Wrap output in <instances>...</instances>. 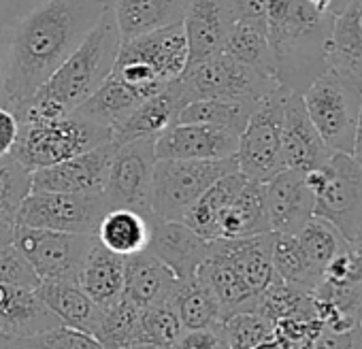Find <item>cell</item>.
<instances>
[{"label":"cell","instance_id":"obj_15","mask_svg":"<svg viewBox=\"0 0 362 349\" xmlns=\"http://www.w3.org/2000/svg\"><path fill=\"white\" fill-rule=\"evenodd\" d=\"M211 243L197 235L186 222H168L151 218V237L147 252L166 264L179 281L197 275L199 266L211 252Z\"/></svg>","mask_w":362,"mask_h":349},{"label":"cell","instance_id":"obj_39","mask_svg":"<svg viewBox=\"0 0 362 349\" xmlns=\"http://www.w3.org/2000/svg\"><path fill=\"white\" fill-rule=\"evenodd\" d=\"M33 192V172L13 155L0 158V224L16 226L24 199Z\"/></svg>","mask_w":362,"mask_h":349},{"label":"cell","instance_id":"obj_16","mask_svg":"<svg viewBox=\"0 0 362 349\" xmlns=\"http://www.w3.org/2000/svg\"><path fill=\"white\" fill-rule=\"evenodd\" d=\"M190 102L184 85L179 79L164 85L158 94L145 98L134 107V111L113 128L111 143H128L136 138H151L156 141L162 132H166L173 124L179 122V113Z\"/></svg>","mask_w":362,"mask_h":349},{"label":"cell","instance_id":"obj_12","mask_svg":"<svg viewBox=\"0 0 362 349\" xmlns=\"http://www.w3.org/2000/svg\"><path fill=\"white\" fill-rule=\"evenodd\" d=\"M156 166V141L136 138L115 145L109 177L105 184V199L111 209H134L143 215L151 211V182Z\"/></svg>","mask_w":362,"mask_h":349},{"label":"cell","instance_id":"obj_4","mask_svg":"<svg viewBox=\"0 0 362 349\" xmlns=\"http://www.w3.org/2000/svg\"><path fill=\"white\" fill-rule=\"evenodd\" d=\"M305 184L313 192V215L349 243L362 228V164L351 153H330L320 168L305 172Z\"/></svg>","mask_w":362,"mask_h":349},{"label":"cell","instance_id":"obj_7","mask_svg":"<svg viewBox=\"0 0 362 349\" xmlns=\"http://www.w3.org/2000/svg\"><path fill=\"white\" fill-rule=\"evenodd\" d=\"M111 141V132L75 113L45 124L20 126L13 155L33 172L96 149Z\"/></svg>","mask_w":362,"mask_h":349},{"label":"cell","instance_id":"obj_46","mask_svg":"<svg viewBox=\"0 0 362 349\" xmlns=\"http://www.w3.org/2000/svg\"><path fill=\"white\" fill-rule=\"evenodd\" d=\"M20 136V122L11 107L0 105V158L13 153Z\"/></svg>","mask_w":362,"mask_h":349},{"label":"cell","instance_id":"obj_2","mask_svg":"<svg viewBox=\"0 0 362 349\" xmlns=\"http://www.w3.org/2000/svg\"><path fill=\"white\" fill-rule=\"evenodd\" d=\"M334 16L320 13L307 0H269L267 30L284 90L303 94L326 66V41Z\"/></svg>","mask_w":362,"mask_h":349},{"label":"cell","instance_id":"obj_49","mask_svg":"<svg viewBox=\"0 0 362 349\" xmlns=\"http://www.w3.org/2000/svg\"><path fill=\"white\" fill-rule=\"evenodd\" d=\"M7 41H9V30L0 28V105H7V94H5V79H7Z\"/></svg>","mask_w":362,"mask_h":349},{"label":"cell","instance_id":"obj_11","mask_svg":"<svg viewBox=\"0 0 362 349\" xmlns=\"http://www.w3.org/2000/svg\"><path fill=\"white\" fill-rule=\"evenodd\" d=\"M96 235H75L30 226H13V245L28 258L41 281H75Z\"/></svg>","mask_w":362,"mask_h":349},{"label":"cell","instance_id":"obj_19","mask_svg":"<svg viewBox=\"0 0 362 349\" xmlns=\"http://www.w3.org/2000/svg\"><path fill=\"white\" fill-rule=\"evenodd\" d=\"M119 52L147 64L164 83L179 79L190 62L188 39L181 22L124 41Z\"/></svg>","mask_w":362,"mask_h":349},{"label":"cell","instance_id":"obj_18","mask_svg":"<svg viewBox=\"0 0 362 349\" xmlns=\"http://www.w3.org/2000/svg\"><path fill=\"white\" fill-rule=\"evenodd\" d=\"M264 199L271 232L296 235L313 218V192L300 170H279L264 184Z\"/></svg>","mask_w":362,"mask_h":349},{"label":"cell","instance_id":"obj_29","mask_svg":"<svg viewBox=\"0 0 362 349\" xmlns=\"http://www.w3.org/2000/svg\"><path fill=\"white\" fill-rule=\"evenodd\" d=\"M245 182L247 179L243 177V172L239 168L224 174L222 179H218L214 186H209L203 192V196L192 205V209L188 211L184 222L203 239L218 241L222 218H224L226 209L230 207V203L241 192V188L245 186Z\"/></svg>","mask_w":362,"mask_h":349},{"label":"cell","instance_id":"obj_22","mask_svg":"<svg viewBox=\"0 0 362 349\" xmlns=\"http://www.w3.org/2000/svg\"><path fill=\"white\" fill-rule=\"evenodd\" d=\"M179 283L175 273L147 249L124 258V296L141 309L168 302Z\"/></svg>","mask_w":362,"mask_h":349},{"label":"cell","instance_id":"obj_1","mask_svg":"<svg viewBox=\"0 0 362 349\" xmlns=\"http://www.w3.org/2000/svg\"><path fill=\"white\" fill-rule=\"evenodd\" d=\"M109 0H41L9 28L7 107L33 96L81 45Z\"/></svg>","mask_w":362,"mask_h":349},{"label":"cell","instance_id":"obj_34","mask_svg":"<svg viewBox=\"0 0 362 349\" xmlns=\"http://www.w3.org/2000/svg\"><path fill=\"white\" fill-rule=\"evenodd\" d=\"M271 258H273V268H275V277L279 281H284L286 285L305 292V294H313L322 273L313 266V262L307 258V254L303 252L296 235H277L273 232V249H271Z\"/></svg>","mask_w":362,"mask_h":349},{"label":"cell","instance_id":"obj_24","mask_svg":"<svg viewBox=\"0 0 362 349\" xmlns=\"http://www.w3.org/2000/svg\"><path fill=\"white\" fill-rule=\"evenodd\" d=\"M326 66L362 83V0H349L334 16L326 41Z\"/></svg>","mask_w":362,"mask_h":349},{"label":"cell","instance_id":"obj_33","mask_svg":"<svg viewBox=\"0 0 362 349\" xmlns=\"http://www.w3.org/2000/svg\"><path fill=\"white\" fill-rule=\"evenodd\" d=\"M141 100L113 75L105 79V83L73 113L113 132L115 126H119L139 105Z\"/></svg>","mask_w":362,"mask_h":349},{"label":"cell","instance_id":"obj_27","mask_svg":"<svg viewBox=\"0 0 362 349\" xmlns=\"http://www.w3.org/2000/svg\"><path fill=\"white\" fill-rule=\"evenodd\" d=\"M216 243L230 258V262L256 296H260L277 279L271 258L273 232L239 239H218Z\"/></svg>","mask_w":362,"mask_h":349},{"label":"cell","instance_id":"obj_35","mask_svg":"<svg viewBox=\"0 0 362 349\" xmlns=\"http://www.w3.org/2000/svg\"><path fill=\"white\" fill-rule=\"evenodd\" d=\"M170 302L175 304L179 319L186 330L211 328L224 319V313H222L218 298L203 283V279L199 275L181 281L177 292L173 294Z\"/></svg>","mask_w":362,"mask_h":349},{"label":"cell","instance_id":"obj_42","mask_svg":"<svg viewBox=\"0 0 362 349\" xmlns=\"http://www.w3.org/2000/svg\"><path fill=\"white\" fill-rule=\"evenodd\" d=\"M184 324L179 319L175 304L160 302L141 311V334L143 343H153L162 347H173V343L184 334Z\"/></svg>","mask_w":362,"mask_h":349},{"label":"cell","instance_id":"obj_30","mask_svg":"<svg viewBox=\"0 0 362 349\" xmlns=\"http://www.w3.org/2000/svg\"><path fill=\"white\" fill-rule=\"evenodd\" d=\"M151 218L134 209H109L98 224L96 241L122 258L145 252L151 237Z\"/></svg>","mask_w":362,"mask_h":349},{"label":"cell","instance_id":"obj_14","mask_svg":"<svg viewBox=\"0 0 362 349\" xmlns=\"http://www.w3.org/2000/svg\"><path fill=\"white\" fill-rule=\"evenodd\" d=\"M115 143H105L60 164L33 170V192H103Z\"/></svg>","mask_w":362,"mask_h":349},{"label":"cell","instance_id":"obj_37","mask_svg":"<svg viewBox=\"0 0 362 349\" xmlns=\"http://www.w3.org/2000/svg\"><path fill=\"white\" fill-rule=\"evenodd\" d=\"M258 102L252 100H226V98H197L190 100L179 113V122H197L228 128L237 134L245 128L250 115Z\"/></svg>","mask_w":362,"mask_h":349},{"label":"cell","instance_id":"obj_40","mask_svg":"<svg viewBox=\"0 0 362 349\" xmlns=\"http://www.w3.org/2000/svg\"><path fill=\"white\" fill-rule=\"evenodd\" d=\"M296 239L307 254V258L313 262V266L322 273L326 264L347 245L345 237L326 220L322 218H311L298 232Z\"/></svg>","mask_w":362,"mask_h":349},{"label":"cell","instance_id":"obj_28","mask_svg":"<svg viewBox=\"0 0 362 349\" xmlns=\"http://www.w3.org/2000/svg\"><path fill=\"white\" fill-rule=\"evenodd\" d=\"M79 288L98 304L109 307L124 296V258L94 241L77 277Z\"/></svg>","mask_w":362,"mask_h":349},{"label":"cell","instance_id":"obj_50","mask_svg":"<svg viewBox=\"0 0 362 349\" xmlns=\"http://www.w3.org/2000/svg\"><path fill=\"white\" fill-rule=\"evenodd\" d=\"M351 155L362 164V105H360V113H358V122H356V132H354V147H351Z\"/></svg>","mask_w":362,"mask_h":349},{"label":"cell","instance_id":"obj_6","mask_svg":"<svg viewBox=\"0 0 362 349\" xmlns=\"http://www.w3.org/2000/svg\"><path fill=\"white\" fill-rule=\"evenodd\" d=\"M237 168L235 155L224 160H156L151 182L153 215L184 222L203 192Z\"/></svg>","mask_w":362,"mask_h":349},{"label":"cell","instance_id":"obj_5","mask_svg":"<svg viewBox=\"0 0 362 349\" xmlns=\"http://www.w3.org/2000/svg\"><path fill=\"white\" fill-rule=\"evenodd\" d=\"M303 102L326 147L332 153H351L362 83L334 69H326L303 92Z\"/></svg>","mask_w":362,"mask_h":349},{"label":"cell","instance_id":"obj_21","mask_svg":"<svg viewBox=\"0 0 362 349\" xmlns=\"http://www.w3.org/2000/svg\"><path fill=\"white\" fill-rule=\"evenodd\" d=\"M62 326L33 288L0 283V336L20 338Z\"/></svg>","mask_w":362,"mask_h":349},{"label":"cell","instance_id":"obj_55","mask_svg":"<svg viewBox=\"0 0 362 349\" xmlns=\"http://www.w3.org/2000/svg\"><path fill=\"white\" fill-rule=\"evenodd\" d=\"M0 349H9V347H7V345L3 343V338H0Z\"/></svg>","mask_w":362,"mask_h":349},{"label":"cell","instance_id":"obj_36","mask_svg":"<svg viewBox=\"0 0 362 349\" xmlns=\"http://www.w3.org/2000/svg\"><path fill=\"white\" fill-rule=\"evenodd\" d=\"M141 311V307L122 296L103 309V321L94 338H98L105 349H130L132 345L143 343Z\"/></svg>","mask_w":362,"mask_h":349},{"label":"cell","instance_id":"obj_54","mask_svg":"<svg viewBox=\"0 0 362 349\" xmlns=\"http://www.w3.org/2000/svg\"><path fill=\"white\" fill-rule=\"evenodd\" d=\"M358 324H360V341H362V313H360V321Z\"/></svg>","mask_w":362,"mask_h":349},{"label":"cell","instance_id":"obj_20","mask_svg":"<svg viewBox=\"0 0 362 349\" xmlns=\"http://www.w3.org/2000/svg\"><path fill=\"white\" fill-rule=\"evenodd\" d=\"M235 22L237 13L233 0H192L181 22L190 49L188 66L224 52Z\"/></svg>","mask_w":362,"mask_h":349},{"label":"cell","instance_id":"obj_31","mask_svg":"<svg viewBox=\"0 0 362 349\" xmlns=\"http://www.w3.org/2000/svg\"><path fill=\"white\" fill-rule=\"evenodd\" d=\"M224 52L256 73L277 81L275 54L264 20H237L230 28Z\"/></svg>","mask_w":362,"mask_h":349},{"label":"cell","instance_id":"obj_23","mask_svg":"<svg viewBox=\"0 0 362 349\" xmlns=\"http://www.w3.org/2000/svg\"><path fill=\"white\" fill-rule=\"evenodd\" d=\"M124 41L184 22L192 0H109Z\"/></svg>","mask_w":362,"mask_h":349},{"label":"cell","instance_id":"obj_13","mask_svg":"<svg viewBox=\"0 0 362 349\" xmlns=\"http://www.w3.org/2000/svg\"><path fill=\"white\" fill-rule=\"evenodd\" d=\"M237 149V132L197 122H177L156 138V160H224Z\"/></svg>","mask_w":362,"mask_h":349},{"label":"cell","instance_id":"obj_26","mask_svg":"<svg viewBox=\"0 0 362 349\" xmlns=\"http://www.w3.org/2000/svg\"><path fill=\"white\" fill-rule=\"evenodd\" d=\"M41 300L60 319L62 326L96 336L103 321V307H98L75 281H41L37 288Z\"/></svg>","mask_w":362,"mask_h":349},{"label":"cell","instance_id":"obj_41","mask_svg":"<svg viewBox=\"0 0 362 349\" xmlns=\"http://www.w3.org/2000/svg\"><path fill=\"white\" fill-rule=\"evenodd\" d=\"M3 343L9 349H105L92 334L73 330L69 326H56L52 330L20 338H3Z\"/></svg>","mask_w":362,"mask_h":349},{"label":"cell","instance_id":"obj_44","mask_svg":"<svg viewBox=\"0 0 362 349\" xmlns=\"http://www.w3.org/2000/svg\"><path fill=\"white\" fill-rule=\"evenodd\" d=\"M311 349H362L360 341V324L347 330H332L328 326H320Z\"/></svg>","mask_w":362,"mask_h":349},{"label":"cell","instance_id":"obj_8","mask_svg":"<svg viewBox=\"0 0 362 349\" xmlns=\"http://www.w3.org/2000/svg\"><path fill=\"white\" fill-rule=\"evenodd\" d=\"M286 96L288 90L279 85L262 98L239 134V149L235 158L243 177L250 182L267 184L279 170H284L281 128Z\"/></svg>","mask_w":362,"mask_h":349},{"label":"cell","instance_id":"obj_9","mask_svg":"<svg viewBox=\"0 0 362 349\" xmlns=\"http://www.w3.org/2000/svg\"><path fill=\"white\" fill-rule=\"evenodd\" d=\"M111 209L103 192H30L20 211L18 226L96 235L100 220Z\"/></svg>","mask_w":362,"mask_h":349},{"label":"cell","instance_id":"obj_3","mask_svg":"<svg viewBox=\"0 0 362 349\" xmlns=\"http://www.w3.org/2000/svg\"><path fill=\"white\" fill-rule=\"evenodd\" d=\"M122 37L111 11V3L105 13L81 41V45L64 60V64L39 88L66 113H73L83 105L111 75L119 56Z\"/></svg>","mask_w":362,"mask_h":349},{"label":"cell","instance_id":"obj_47","mask_svg":"<svg viewBox=\"0 0 362 349\" xmlns=\"http://www.w3.org/2000/svg\"><path fill=\"white\" fill-rule=\"evenodd\" d=\"M41 0H0V28L9 30L24 16H28Z\"/></svg>","mask_w":362,"mask_h":349},{"label":"cell","instance_id":"obj_52","mask_svg":"<svg viewBox=\"0 0 362 349\" xmlns=\"http://www.w3.org/2000/svg\"><path fill=\"white\" fill-rule=\"evenodd\" d=\"M349 245H351V247H354V249H356V252L362 256V228H360V230L354 235V239L349 241Z\"/></svg>","mask_w":362,"mask_h":349},{"label":"cell","instance_id":"obj_17","mask_svg":"<svg viewBox=\"0 0 362 349\" xmlns=\"http://www.w3.org/2000/svg\"><path fill=\"white\" fill-rule=\"evenodd\" d=\"M330 149L322 141L317 128L313 126L303 94L288 92L284 105V128H281V155L284 168L292 170H313L320 168L328 158Z\"/></svg>","mask_w":362,"mask_h":349},{"label":"cell","instance_id":"obj_53","mask_svg":"<svg viewBox=\"0 0 362 349\" xmlns=\"http://www.w3.org/2000/svg\"><path fill=\"white\" fill-rule=\"evenodd\" d=\"M347 3H349V0H339V11H341V9H343V7H345Z\"/></svg>","mask_w":362,"mask_h":349},{"label":"cell","instance_id":"obj_38","mask_svg":"<svg viewBox=\"0 0 362 349\" xmlns=\"http://www.w3.org/2000/svg\"><path fill=\"white\" fill-rule=\"evenodd\" d=\"M228 349H262L275 341V324L258 311H239L220 321Z\"/></svg>","mask_w":362,"mask_h":349},{"label":"cell","instance_id":"obj_48","mask_svg":"<svg viewBox=\"0 0 362 349\" xmlns=\"http://www.w3.org/2000/svg\"><path fill=\"white\" fill-rule=\"evenodd\" d=\"M269 0H233L237 20H264Z\"/></svg>","mask_w":362,"mask_h":349},{"label":"cell","instance_id":"obj_25","mask_svg":"<svg viewBox=\"0 0 362 349\" xmlns=\"http://www.w3.org/2000/svg\"><path fill=\"white\" fill-rule=\"evenodd\" d=\"M197 275L218 298L224 317L239 311H256L258 296L247 288V283L243 281L230 258L218 247L216 241L211 243V252L205 258V262L199 266Z\"/></svg>","mask_w":362,"mask_h":349},{"label":"cell","instance_id":"obj_51","mask_svg":"<svg viewBox=\"0 0 362 349\" xmlns=\"http://www.w3.org/2000/svg\"><path fill=\"white\" fill-rule=\"evenodd\" d=\"M13 241V226L11 224H0V245H7Z\"/></svg>","mask_w":362,"mask_h":349},{"label":"cell","instance_id":"obj_43","mask_svg":"<svg viewBox=\"0 0 362 349\" xmlns=\"http://www.w3.org/2000/svg\"><path fill=\"white\" fill-rule=\"evenodd\" d=\"M0 283L33 290L41 285V277L33 268L28 258L13 243L0 245Z\"/></svg>","mask_w":362,"mask_h":349},{"label":"cell","instance_id":"obj_32","mask_svg":"<svg viewBox=\"0 0 362 349\" xmlns=\"http://www.w3.org/2000/svg\"><path fill=\"white\" fill-rule=\"evenodd\" d=\"M264 232H271L264 184L247 179L222 218L220 239H239V237H254Z\"/></svg>","mask_w":362,"mask_h":349},{"label":"cell","instance_id":"obj_45","mask_svg":"<svg viewBox=\"0 0 362 349\" xmlns=\"http://www.w3.org/2000/svg\"><path fill=\"white\" fill-rule=\"evenodd\" d=\"M170 349H228L220 324L211 328H199V330H184Z\"/></svg>","mask_w":362,"mask_h":349},{"label":"cell","instance_id":"obj_10","mask_svg":"<svg viewBox=\"0 0 362 349\" xmlns=\"http://www.w3.org/2000/svg\"><path fill=\"white\" fill-rule=\"evenodd\" d=\"M190 100L197 98H226V100H252L260 102L279 88L275 79H269L254 69L241 64L226 52L209 56L197 64H190L179 77Z\"/></svg>","mask_w":362,"mask_h":349}]
</instances>
